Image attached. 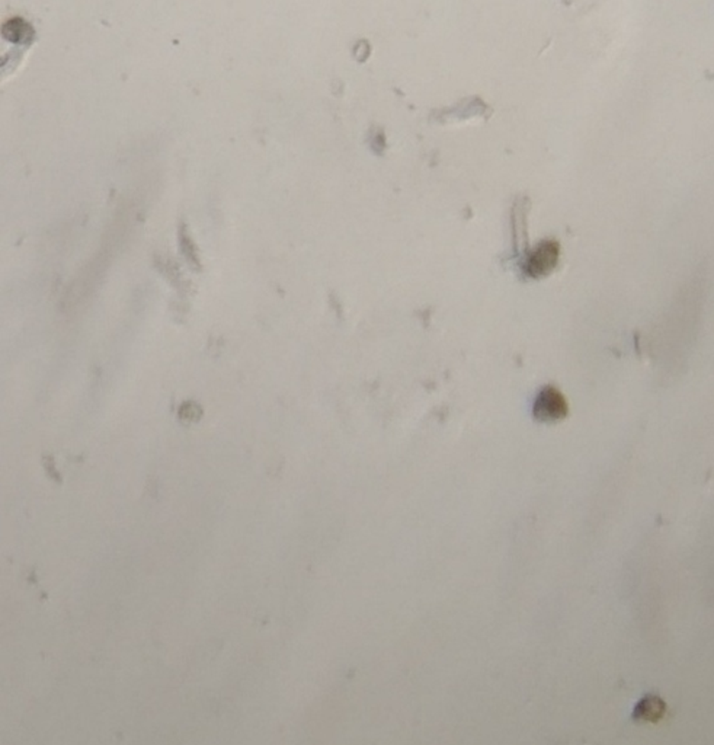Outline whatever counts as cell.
<instances>
[{"label": "cell", "instance_id": "cell-1", "mask_svg": "<svg viewBox=\"0 0 714 745\" xmlns=\"http://www.w3.org/2000/svg\"><path fill=\"white\" fill-rule=\"evenodd\" d=\"M569 408L565 396L553 386H546L540 390L534 400L532 415L538 422L555 424L567 417Z\"/></svg>", "mask_w": 714, "mask_h": 745}, {"label": "cell", "instance_id": "cell-2", "mask_svg": "<svg viewBox=\"0 0 714 745\" xmlns=\"http://www.w3.org/2000/svg\"><path fill=\"white\" fill-rule=\"evenodd\" d=\"M559 261V245L546 241L537 245L524 264V273L531 278H540L550 274Z\"/></svg>", "mask_w": 714, "mask_h": 745}, {"label": "cell", "instance_id": "cell-3", "mask_svg": "<svg viewBox=\"0 0 714 745\" xmlns=\"http://www.w3.org/2000/svg\"><path fill=\"white\" fill-rule=\"evenodd\" d=\"M666 703L658 696H644L633 710V719L640 722H652L656 724L662 721L666 715Z\"/></svg>", "mask_w": 714, "mask_h": 745}]
</instances>
